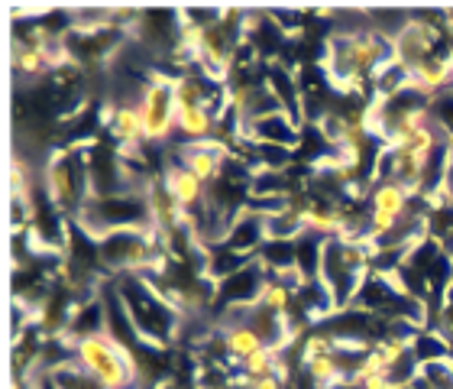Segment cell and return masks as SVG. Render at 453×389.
Here are the masks:
<instances>
[{
  "instance_id": "cell-1",
  "label": "cell",
  "mask_w": 453,
  "mask_h": 389,
  "mask_svg": "<svg viewBox=\"0 0 453 389\" xmlns=\"http://www.w3.org/2000/svg\"><path fill=\"white\" fill-rule=\"evenodd\" d=\"M113 285H117V292H120L123 305L130 312L133 328L142 341L152 344V347H162V351H172L181 338L185 315L172 302H165L142 276H120V279H113Z\"/></svg>"
},
{
  "instance_id": "cell-2",
  "label": "cell",
  "mask_w": 453,
  "mask_h": 389,
  "mask_svg": "<svg viewBox=\"0 0 453 389\" xmlns=\"http://www.w3.org/2000/svg\"><path fill=\"white\" fill-rule=\"evenodd\" d=\"M372 273V247L369 244H349L343 237H327L324 247V263H321V279L331 289L337 312L349 308L357 299L363 279Z\"/></svg>"
},
{
  "instance_id": "cell-3",
  "label": "cell",
  "mask_w": 453,
  "mask_h": 389,
  "mask_svg": "<svg viewBox=\"0 0 453 389\" xmlns=\"http://www.w3.org/2000/svg\"><path fill=\"white\" fill-rule=\"evenodd\" d=\"M46 191L68 221H75L91 195V172H88V150H52L46 162Z\"/></svg>"
},
{
  "instance_id": "cell-4",
  "label": "cell",
  "mask_w": 453,
  "mask_h": 389,
  "mask_svg": "<svg viewBox=\"0 0 453 389\" xmlns=\"http://www.w3.org/2000/svg\"><path fill=\"white\" fill-rule=\"evenodd\" d=\"M78 228H85L91 237L104 240L113 230H150L156 228L146 191H127L113 198H91L85 211L75 218Z\"/></svg>"
},
{
  "instance_id": "cell-5",
  "label": "cell",
  "mask_w": 453,
  "mask_h": 389,
  "mask_svg": "<svg viewBox=\"0 0 453 389\" xmlns=\"http://www.w3.org/2000/svg\"><path fill=\"white\" fill-rule=\"evenodd\" d=\"M75 363L85 367L104 389H140L133 354L127 347H120L113 338H107V334L75 341Z\"/></svg>"
},
{
  "instance_id": "cell-6",
  "label": "cell",
  "mask_w": 453,
  "mask_h": 389,
  "mask_svg": "<svg viewBox=\"0 0 453 389\" xmlns=\"http://www.w3.org/2000/svg\"><path fill=\"white\" fill-rule=\"evenodd\" d=\"M427 107H431V91H425V88H418L415 82H411L405 91H398V95L372 105L366 130L376 133L379 140L388 146V143L402 140L405 133H411L415 127L425 124Z\"/></svg>"
},
{
  "instance_id": "cell-7",
  "label": "cell",
  "mask_w": 453,
  "mask_h": 389,
  "mask_svg": "<svg viewBox=\"0 0 453 389\" xmlns=\"http://www.w3.org/2000/svg\"><path fill=\"white\" fill-rule=\"evenodd\" d=\"M175 114H179V105H175V78L165 75V72H152L150 85H146L140 101L146 140L162 143L169 133H175Z\"/></svg>"
},
{
  "instance_id": "cell-8",
  "label": "cell",
  "mask_w": 453,
  "mask_h": 389,
  "mask_svg": "<svg viewBox=\"0 0 453 389\" xmlns=\"http://www.w3.org/2000/svg\"><path fill=\"white\" fill-rule=\"evenodd\" d=\"M88 172H91V195L95 198H113V195H127L133 189L130 175L123 169L120 146L111 136H101L97 143L88 146Z\"/></svg>"
},
{
  "instance_id": "cell-9",
  "label": "cell",
  "mask_w": 453,
  "mask_h": 389,
  "mask_svg": "<svg viewBox=\"0 0 453 389\" xmlns=\"http://www.w3.org/2000/svg\"><path fill=\"white\" fill-rule=\"evenodd\" d=\"M265 285H269V273L263 269L259 260L246 263L240 273L226 276L224 283H218V305H214V315L226 312V308H250L263 299Z\"/></svg>"
},
{
  "instance_id": "cell-10",
  "label": "cell",
  "mask_w": 453,
  "mask_h": 389,
  "mask_svg": "<svg viewBox=\"0 0 453 389\" xmlns=\"http://www.w3.org/2000/svg\"><path fill=\"white\" fill-rule=\"evenodd\" d=\"M243 136H250V140H256V143H273V146L295 150L298 140H302V124H295L292 117L282 111V114L263 117V121H256V124H246Z\"/></svg>"
},
{
  "instance_id": "cell-11",
  "label": "cell",
  "mask_w": 453,
  "mask_h": 389,
  "mask_svg": "<svg viewBox=\"0 0 453 389\" xmlns=\"http://www.w3.org/2000/svg\"><path fill=\"white\" fill-rule=\"evenodd\" d=\"M265 218L263 214H256V211H243L240 218L234 221V228H230V234H226V247L234 250V253H240V257H250L256 260V253H259V247L265 244Z\"/></svg>"
},
{
  "instance_id": "cell-12",
  "label": "cell",
  "mask_w": 453,
  "mask_h": 389,
  "mask_svg": "<svg viewBox=\"0 0 453 389\" xmlns=\"http://www.w3.org/2000/svg\"><path fill=\"white\" fill-rule=\"evenodd\" d=\"M269 88H273V95L279 97V105L288 117H292L295 124H304L302 117V88H298V75H295V68L282 66V62H275L269 66Z\"/></svg>"
},
{
  "instance_id": "cell-13",
  "label": "cell",
  "mask_w": 453,
  "mask_h": 389,
  "mask_svg": "<svg viewBox=\"0 0 453 389\" xmlns=\"http://www.w3.org/2000/svg\"><path fill=\"white\" fill-rule=\"evenodd\" d=\"M324 247H327V234H318V230H304L295 240V273L302 276V283L321 279Z\"/></svg>"
},
{
  "instance_id": "cell-14",
  "label": "cell",
  "mask_w": 453,
  "mask_h": 389,
  "mask_svg": "<svg viewBox=\"0 0 453 389\" xmlns=\"http://www.w3.org/2000/svg\"><path fill=\"white\" fill-rule=\"evenodd\" d=\"M204 263H208V276L214 283H224L226 276L240 273L246 263H253L250 257H240L226 244H214V247H204Z\"/></svg>"
},
{
  "instance_id": "cell-15",
  "label": "cell",
  "mask_w": 453,
  "mask_h": 389,
  "mask_svg": "<svg viewBox=\"0 0 453 389\" xmlns=\"http://www.w3.org/2000/svg\"><path fill=\"white\" fill-rule=\"evenodd\" d=\"M408 85H411L408 68L402 66L398 58H392V62L379 68L376 78H372V95H376V101H386V97L398 95V91H405Z\"/></svg>"
},
{
  "instance_id": "cell-16",
  "label": "cell",
  "mask_w": 453,
  "mask_h": 389,
  "mask_svg": "<svg viewBox=\"0 0 453 389\" xmlns=\"http://www.w3.org/2000/svg\"><path fill=\"white\" fill-rule=\"evenodd\" d=\"M427 121L437 127V130L444 133L447 140L453 143V85L450 88H441L431 95V107H427Z\"/></svg>"
},
{
  "instance_id": "cell-17",
  "label": "cell",
  "mask_w": 453,
  "mask_h": 389,
  "mask_svg": "<svg viewBox=\"0 0 453 389\" xmlns=\"http://www.w3.org/2000/svg\"><path fill=\"white\" fill-rule=\"evenodd\" d=\"M415 357L421 363H431V361H450L453 357V347L441 338L437 331H431V328H425V331H418L415 338Z\"/></svg>"
},
{
  "instance_id": "cell-18",
  "label": "cell",
  "mask_w": 453,
  "mask_h": 389,
  "mask_svg": "<svg viewBox=\"0 0 453 389\" xmlns=\"http://www.w3.org/2000/svg\"><path fill=\"white\" fill-rule=\"evenodd\" d=\"M427 328L441 334V338H444V341L453 347V289L447 292L444 305H441V312H437L434 318H431V324H427Z\"/></svg>"
},
{
  "instance_id": "cell-19",
  "label": "cell",
  "mask_w": 453,
  "mask_h": 389,
  "mask_svg": "<svg viewBox=\"0 0 453 389\" xmlns=\"http://www.w3.org/2000/svg\"><path fill=\"white\" fill-rule=\"evenodd\" d=\"M444 195L453 201V146H450V166H447V182H444Z\"/></svg>"
},
{
  "instance_id": "cell-20",
  "label": "cell",
  "mask_w": 453,
  "mask_h": 389,
  "mask_svg": "<svg viewBox=\"0 0 453 389\" xmlns=\"http://www.w3.org/2000/svg\"><path fill=\"white\" fill-rule=\"evenodd\" d=\"M13 389H42V386H39V377H33V380L13 383Z\"/></svg>"
}]
</instances>
